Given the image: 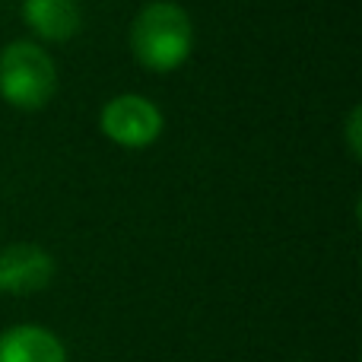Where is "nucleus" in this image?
I'll return each instance as SVG.
<instances>
[{
    "instance_id": "4",
    "label": "nucleus",
    "mask_w": 362,
    "mask_h": 362,
    "mask_svg": "<svg viewBox=\"0 0 362 362\" xmlns=\"http://www.w3.org/2000/svg\"><path fill=\"white\" fill-rule=\"evenodd\" d=\"M54 257L35 242H16L0 251V293L32 296L54 280Z\"/></svg>"
},
{
    "instance_id": "7",
    "label": "nucleus",
    "mask_w": 362,
    "mask_h": 362,
    "mask_svg": "<svg viewBox=\"0 0 362 362\" xmlns=\"http://www.w3.org/2000/svg\"><path fill=\"white\" fill-rule=\"evenodd\" d=\"M344 137H346V150H350V156L359 159L362 156V108L359 105H353L350 115H346Z\"/></svg>"
},
{
    "instance_id": "6",
    "label": "nucleus",
    "mask_w": 362,
    "mask_h": 362,
    "mask_svg": "<svg viewBox=\"0 0 362 362\" xmlns=\"http://www.w3.org/2000/svg\"><path fill=\"white\" fill-rule=\"evenodd\" d=\"M0 362H67V350L48 327L16 325L0 334Z\"/></svg>"
},
{
    "instance_id": "5",
    "label": "nucleus",
    "mask_w": 362,
    "mask_h": 362,
    "mask_svg": "<svg viewBox=\"0 0 362 362\" xmlns=\"http://www.w3.org/2000/svg\"><path fill=\"white\" fill-rule=\"evenodd\" d=\"M23 23L42 42H70L83 25L80 0H23Z\"/></svg>"
},
{
    "instance_id": "3",
    "label": "nucleus",
    "mask_w": 362,
    "mask_h": 362,
    "mask_svg": "<svg viewBox=\"0 0 362 362\" xmlns=\"http://www.w3.org/2000/svg\"><path fill=\"white\" fill-rule=\"evenodd\" d=\"M165 127V118L153 99L140 93H121L108 99L99 112V131L124 150H144L156 144Z\"/></svg>"
},
{
    "instance_id": "2",
    "label": "nucleus",
    "mask_w": 362,
    "mask_h": 362,
    "mask_svg": "<svg viewBox=\"0 0 362 362\" xmlns=\"http://www.w3.org/2000/svg\"><path fill=\"white\" fill-rule=\"evenodd\" d=\"M57 93V64L32 38L0 48V99L19 112H42Z\"/></svg>"
},
{
    "instance_id": "1",
    "label": "nucleus",
    "mask_w": 362,
    "mask_h": 362,
    "mask_svg": "<svg viewBox=\"0 0 362 362\" xmlns=\"http://www.w3.org/2000/svg\"><path fill=\"white\" fill-rule=\"evenodd\" d=\"M131 54L153 74L178 70L194 51V23L175 0H150L131 23Z\"/></svg>"
}]
</instances>
